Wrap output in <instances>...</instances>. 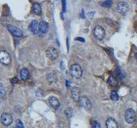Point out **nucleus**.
<instances>
[{
	"mask_svg": "<svg viewBox=\"0 0 137 128\" xmlns=\"http://www.w3.org/2000/svg\"><path fill=\"white\" fill-rule=\"evenodd\" d=\"M70 75L75 79H79L82 75V68L79 64H73L70 68Z\"/></svg>",
	"mask_w": 137,
	"mask_h": 128,
	"instance_id": "f257e3e1",
	"label": "nucleus"
},
{
	"mask_svg": "<svg viewBox=\"0 0 137 128\" xmlns=\"http://www.w3.org/2000/svg\"><path fill=\"white\" fill-rule=\"evenodd\" d=\"M93 35L98 40H102L105 36V31L100 26H96L93 29Z\"/></svg>",
	"mask_w": 137,
	"mask_h": 128,
	"instance_id": "f03ea898",
	"label": "nucleus"
},
{
	"mask_svg": "<svg viewBox=\"0 0 137 128\" xmlns=\"http://www.w3.org/2000/svg\"><path fill=\"white\" fill-rule=\"evenodd\" d=\"M0 62L4 65H10L11 62V56L7 51H0Z\"/></svg>",
	"mask_w": 137,
	"mask_h": 128,
	"instance_id": "7ed1b4c3",
	"label": "nucleus"
},
{
	"mask_svg": "<svg viewBox=\"0 0 137 128\" xmlns=\"http://www.w3.org/2000/svg\"><path fill=\"white\" fill-rule=\"evenodd\" d=\"M125 120L129 124H132L135 120V112L132 108H129L125 113Z\"/></svg>",
	"mask_w": 137,
	"mask_h": 128,
	"instance_id": "20e7f679",
	"label": "nucleus"
},
{
	"mask_svg": "<svg viewBox=\"0 0 137 128\" xmlns=\"http://www.w3.org/2000/svg\"><path fill=\"white\" fill-rule=\"evenodd\" d=\"M129 9V5L126 2L118 3V4H117V12L120 15H124L128 12Z\"/></svg>",
	"mask_w": 137,
	"mask_h": 128,
	"instance_id": "39448f33",
	"label": "nucleus"
},
{
	"mask_svg": "<svg viewBox=\"0 0 137 128\" xmlns=\"http://www.w3.org/2000/svg\"><path fill=\"white\" fill-rule=\"evenodd\" d=\"M1 122H2V124L5 126H10L13 122L12 116L10 115V114H7V113H4V114L1 115Z\"/></svg>",
	"mask_w": 137,
	"mask_h": 128,
	"instance_id": "423d86ee",
	"label": "nucleus"
},
{
	"mask_svg": "<svg viewBox=\"0 0 137 128\" xmlns=\"http://www.w3.org/2000/svg\"><path fill=\"white\" fill-rule=\"evenodd\" d=\"M7 28H8L9 32H10L12 35H14L15 37L21 38V37L23 36L22 32L19 28H17L16 26H12V25H8V26H7Z\"/></svg>",
	"mask_w": 137,
	"mask_h": 128,
	"instance_id": "0eeeda50",
	"label": "nucleus"
},
{
	"mask_svg": "<svg viewBox=\"0 0 137 128\" xmlns=\"http://www.w3.org/2000/svg\"><path fill=\"white\" fill-rule=\"evenodd\" d=\"M46 56L49 58L50 60H52V61H55L57 59L58 57V52L55 48H49V49L46 50Z\"/></svg>",
	"mask_w": 137,
	"mask_h": 128,
	"instance_id": "6e6552de",
	"label": "nucleus"
},
{
	"mask_svg": "<svg viewBox=\"0 0 137 128\" xmlns=\"http://www.w3.org/2000/svg\"><path fill=\"white\" fill-rule=\"evenodd\" d=\"M79 104L82 108H86V109H90L91 108V102L90 100L88 99L87 97H81L80 100H79Z\"/></svg>",
	"mask_w": 137,
	"mask_h": 128,
	"instance_id": "1a4fd4ad",
	"label": "nucleus"
},
{
	"mask_svg": "<svg viewBox=\"0 0 137 128\" xmlns=\"http://www.w3.org/2000/svg\"><path fill=\"white\" fill-rule=\"evenodd\" d=\"M71 97H72V99L75 101V102H79L81 97V90L79 87H75L72 88L71 90Z\"/></svg>",
	"mask_w": 137,
	"mask_h": 128,
	"instance_id": "9d476101",
	"label": "nucleus"
},
{
	"mask_svg": "<svg viewBox=\"0 0 137 128\" xmlns=\"http://www.w3.org/2000/svg\"><path fill=\"white\" fill-rule=\"evenodd\" d=\"M29 30L33 33L34 34H39V22L36 20H33L31 21L30 25H29Z\"/></svg>",
	"mask_w": 137,
	"mask_h": 128,
	"instance_id": "9b49d317",
	"label": "nucleus"
},
{
	"mask_svg": "<svg viewBox=\"0 0 137 128\" xmlns=\"http://www.w3.org/2000/svg\"><path fill=\"white\" fill-rule=\"evenodd\" d=\"M48 102H49V104L51 105V107L54 109H58L60 107V102L58 101L57 97H51L48 99Z\"/></svg>",
	"mask_w": 137,
	"mask_h": 128,
	"instance_id": "f8f14e48",
	"label": "nucleus"
},
{
	"mask_svg": "<svg viewBox=\"0 0 137 128\" xmlns=\"http://www.w3.org/2000/svg\"><path fill=\"white\" fill-rule=\"evenodd\" d=\"M49 30V25L48 23L42 20L39 23V33H42V34H45V33L48 32Z\"/></svg>",
	"mask_w": 137,
	"mask_h": 128,
	"instance_id": "ddd939ff",
	"label": "nucleus"
},
{
	"mask_svg": "<svg viewBox=\"0 0 137 128\" xmlns=\"http://www.w3.org/2000/svg\"><path fill=\"white\" fill-rule=\"evenodd\" d=\"M32 11L36 15H40L42 13V10H41V6L39 3H34L33 4V8H32Z\"/></svg>",
	"mask_w": 137,
	"mask_h": 128,
	"instance_id": "4468645a",
	"label": "nucleus"
},
{
	"mask_svg": "<svg viewBox=\"0 0 137 128\" xmlns=\"http://www.w3.org/2000/svg\"><path fill=\"white\" fill-rule=\"evenodd\" d=\"M106 128H118V125H117V121L112 118H108L106 120Z\"/></svg>",
	"mask_w": 137,
	"mask_h": 128,
	"instance_id": "2eb2a0df",
	"label": "nucleus"
},
{
	"mask_svg": "<svg viewBox=\"0 0 137 128\" xmlns=\"http://www.w3.org/2000/svg\"><path fill=\"white\" fill-rule=\"evenodd\" d=\"M20 76H21V79H22V80H27L29 77V71L27 68H22L21 70Z\"/></svg>",
	"mask_w": 137,
	"mask_h": 128,
	"instance_id": "dca6fc26",
	"label": "nucleus"
},
{
	"mask_svg": "<svg viewBox=\"0 0 137 128\" xmlns=\"http://www.w3.org/2000/svg\"><path fill=\"white\" fill-rule=\"evenodd\" d=\"M107 82H108V84L110 85H111V86H116V85H117V79L114 77L113 75H110V77H109L108 80H107Z\"/></svg>",
	"mask_w": 137,
	"mask_h": 128,
	"instance_id": "f3484780",
	"label": "nucleus"
},
{
	"mask_svg": "<svg viewBox=\"0 0 137 128\" xmlns=\"http://www.w3.org/2000/svg\"><path fill=\"white\" fill-rule=\"evenodd\" d=\"M57 76H56L55 73H48L47 74V80L49 82H56L57 81Z\"/></svg>",
	"mask_w": 137,
	"mask_h": 128,
	"instance_id": "a211bd4d",
	"label": "nucleus"
},
{
	"mask_svg": "<svg viewBox=\"0 0 137 128\" xmlns=\"http://www.w3.org/2000/svg\"><path fill=\"white\" fill-rule=\"evenodd\" d=\"M100 5L104 8H110L112 6V0H105L104 2H102Z\"/></svg>",
	"mask_w": 137,
	"mask_h": 128,
	"instance_id": "6ab92c4d",
	"label": "nucleus"
},
{
	"mask_svg": "<svg viewBox=\"0 0 137 128\" xmlns=\"http://www.w3.org/2000/svg\"><path fill=\"white\" fill-rule=\"evenodd\" d=\"M110 99L112 100V101H115V102H116V101H118L119 97L116 91H112V92H110Z\"/></svg>",
	"mask_w": 137,
	"mask_h": 128,
	"instance_id": "aec40b11",
	"label": "nucleus"
},
{
	"mask_svg": "<svg viewBox=\"0 0 137 128\" xmlns=\"http://www.w3.org/2000/svg\"><path fill=\"white\" fill-rule=\"evenodd\" d=\"M65 114L68 118H71L72 116H73V110L71 108H67L65 110Z\"/></svg>",
	"mask_w": 137,
	"mask_h": 128,
	"instance_id": "412c9836",
	"label": "nucleus"
},
{
	"mask_svg": "<svg viewBox=\"0 0 137 128\" xmlns=\"http://www.w3.org/2000/svg\"><path fill=\"white\" fill-rule=\"evenodd\" d=\"M91 126H92V128H100V125L96 120H93L91 122Z\"/></svg>",
	"mask_w": 137,
	"mask_h": 128,
	"instance_id": "4be33fe9",
	"label": "nucleus"
},
{
	"mask_svg": "<svg viewBox=\"0 0 137 128\" xmlns=\"http://www.w3.org/2000/svg\"><path fill=\"white\" fill-rule=\"evenodd\" d=\"M15 128H24L22 122L20 120H17L16 121V126H15Z\"/></svg>",
	"mask_w": 137,
	"mask_h": 128,
	"instance_id": "5701e85b",
	"label": "nucleus"
},
{
	"mask_svg": "<svg viewBox=\"0 0 137 128\" xmlns=\"http://www.w3.org/2000/svg\"><path fill=\"white\" fill-rule=\"evenodd\" d=\"M4 93H5V89L3 86H0V97L4 96Z\"/></svg>",
	"mask_w": 137,
	"mask_h": 128,
	"instance_id": "b1692460",
	"label": "nucleus"
},
{
	"mask_svg": "<svg viewBox=\"0 0 137 128\" xmlns=\"http://www.w3.org/2000/svg\"><path fill=\"white\" fill-rule=\"evenodd\" d=\"M62 4H63V10L65 12L66 10V0H62Z\"/></svg>",
	"mask_w": 137,
	"mask_h": 128,
	"instance_id": "393cba45",
	"label": "nucleus"
},
{
	"mask_svg": "<svg viewBox=\"0 0 137 128\" xmlns=\"http://www.w3.org/2000/svg\"><path fill=\"white\" fill-rule=\"evenodd\" d=\"M135 10H136V12H137V0H135Z\"/></svg>",
	"mask_w": 137,
	"mask_h": 128,
	"instance_id": "a878e982",
	"label": "nucleus"
},
{
	"mask_svg": "<svg viewBox=\"0 0 137 128\" xmlns=\"http://www.w3.org/2000/svg\"><path fill=\"white\" fill-rule=\"evenodd\" d=\"M85 1H87V2H90V1H92V0H85Z\"/></svg>",
	"mask_w": 137,
	"mask_h": 128,
	"instance_id": "bb28decb",
	"label": "nucleus"
}]
</instances>
